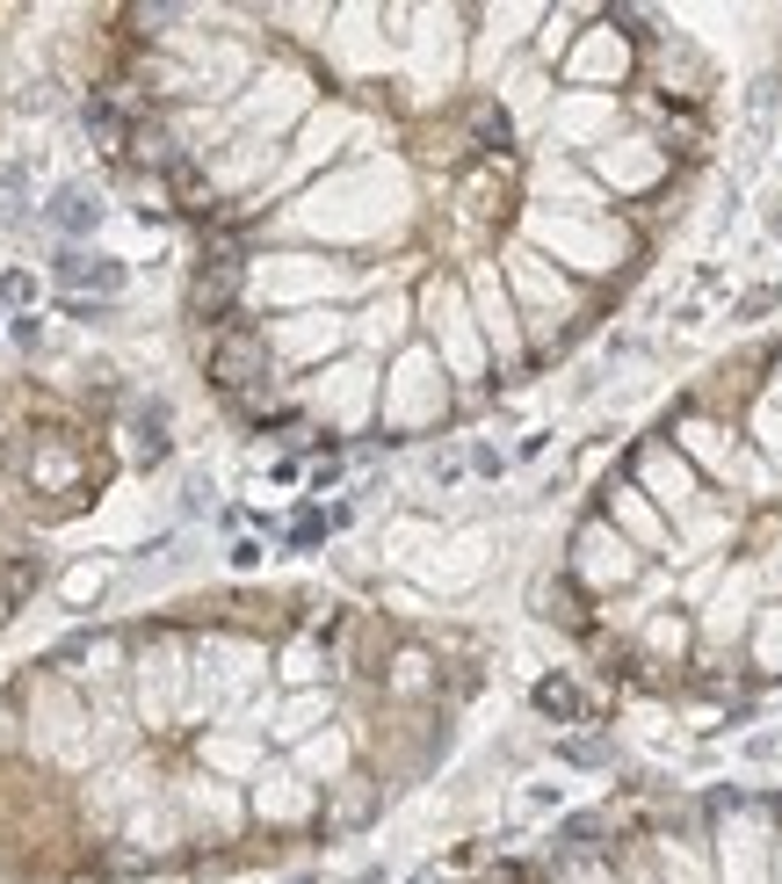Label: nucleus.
Here are the masks:
<instances>
[{
    "instance_id": "nucleus-1",
    "label": "nucleus",
    "mask_w": 782,
    "mask_h": 884,
    "mask_svg": "<svg viewBox=\"0 0 782 884\" xmlns=\"http://www.w3.org/2000/svg\"><path fill=\"white\" fill-rule=\"evenodd\" d=\"M58 283H66V291L117 297L123 291V269H117V261H102V254H66V261H58Z\"/></svg>"
},
{
    "instance_id": "nucleus-2",
    "label": "nucleus",
    "mask_w": 782,
    "mask_h": 884,
    "mask_svg": "<svg viewBox=\"0 0 782 884\" xmlns=\"http://www.w3.org/2000/svg\"><path fill=\"white\" fill-rule=\"evenodd\" d=\"M210 378L232 384V392H240V384H254V378H261V341H225L218 356H210Z\"/></svg>"
},
{
    "instance_id": "nucleus-3",
    "label": "nucleus",
    "mask_w": 782,
    "mask_h": 884,
    "mask_svg": "<svg viewBox=\"0 0 782 884\" xmlns=\"http://www.w3.org/2000/svg\"><path fill=\"white\" fill-rule=\"evenodd\" d=\"M232 291H240V261H218V269H210V276H196V291H189V305L196 313H225L232 305Z\"/></svg>"
},
{
    "instance_id": "nucleus-4",
    "label": "nucleus",
    "mask_w": 782,
    "mask_h": 884,
    "mask_svg": "<svg viewBox=\"0 0 782 884\" xmlns=\"http://www.w3.org/2000/svg\"><path fill=\"white\" fill-rule=\"evenodd\" d=\"M95 218H102V204H95L87 189H58V196H52V226H58V232H87Z\"/></svg>"
},
{
    "instance_id": "nucleus-5",
    "label": "nucleus",
    "mask_w": 782,
    "mask_h": 884,
    "mask_svg": "<svg viewBox=\"0 0 782 884\" xmlns=\"http://www.w3.org/2000/svg\"><path fill=\"white\" fill-rule=\"evenodd\" d=\"M66 471H73V465H66L58 450H44V457H36V479H44V485H52V479H66Z\"/></svg>"
}]
</instances>
